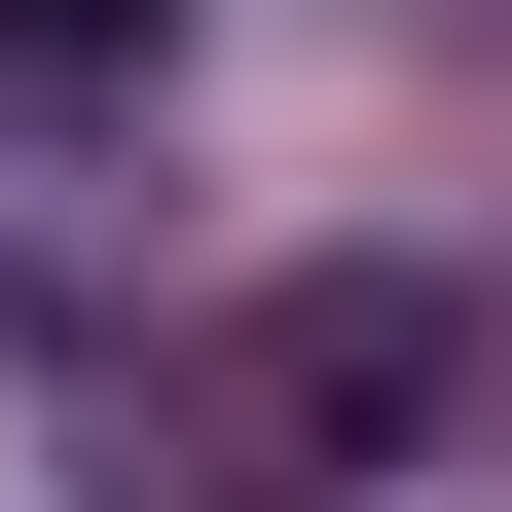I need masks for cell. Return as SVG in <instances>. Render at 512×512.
Returning <instances> with one entry per match:
<instances>
[{"mask_svg": "<svg viewBox=\"0 0 512 512\" xmlns=\"http://www.w3.org/2000/svg\"><path fill=\"white\" fill-rule=\"evenodd\" d=\"M439 403H476V293L439 256H293V293L110 366V512H366V476H439Z\"/></svg>", "mask_w": 512, "mask_h": 512, "instance_id": "1", "label": "cell"}, {"mask_svg": "<svg viewBox=\"0 0 512 512\" xmlns=\"http://www.w3.org/2000/svg\"><path fill=\"white\" fill-rule=\"evenodd\" d=\"M147 37H183V0H0V74H147Z\"/></svg>", "mask_w": 512, "mask_h": 512, "instance_id": "2", "label": "cell"}]
</instances>
